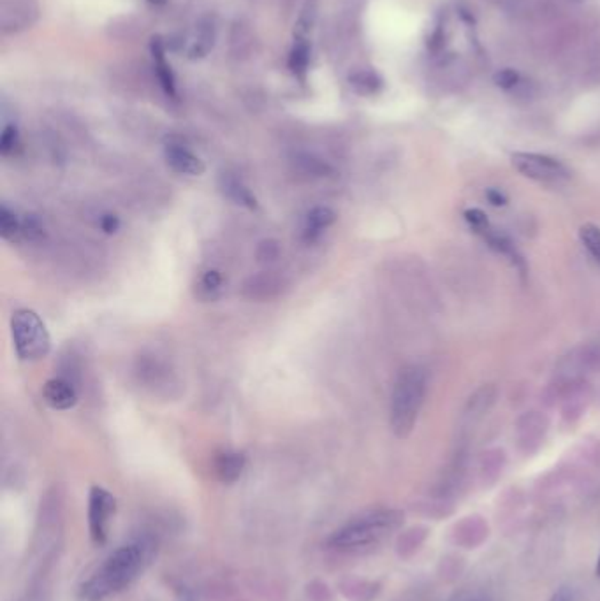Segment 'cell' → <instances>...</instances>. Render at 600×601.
<instances>
[{
	"label": "cell",
	"instance_id": "cell-2",
	"mask_svg": "<svg viewBox=\"0 0 600 601\" xmlns=\"http://www.w3.org/2000/svg\"><path fill=\"white\" fill-rule=\"evenodd\" d=\"M405 515L395 508H379L354 517L331 533L326 545L342 554H363L388 542L401 526Z\"/></svg>",
	"mask_w": 600,
	"mask_h": 601
},
{
	"label": "cell",
	"instance_id": "cell-6",
	"mask_svg": "<svg viewBox=\"0 0 600 601\" xmlns=\"http://www.w3.org/2000/svg\"><path fill=\"white\" fill-rule=\"evenodd\" d=\"M114 511L116 498L104 488H92L89 495V531L94 543L102 545L107 540V531Z\"/></svg>",
	"mask_w": 600,
	"mask_h": 601
},
{
	"label": "cell",
	"instance_id": "cell-20",
	"mask_svg": "<svg viewBox=\"0 0 600 601\" xmlns=\"http://www.w3.org/2000/svg\"><path fill=\"white\" fill-rule=\"evenodd\" d=\"M310 60V50L304 43H300L293 48L291 57H289V67L295 74H304Z\"/></svg>",
	"mask_w": 600,
	"mask_h": 601
},
{
	"label": "cell",
	"instance_id": "cell-1",
	"mask_svg": "<svg viewBox=\"0 0 600 601\" xmlns=\"http://www.w3.org/2000/svg\"><path fill=\"white\" fill-rule=\"evenodd\" d=\"M159 550L157 536L141 533L116 547L82 586L85 601H104L132 586L154 563Z\"/></svg>",
	"mask_w": 600,
	"mask_h": 601
},
{
	"label": "cell",
	"instance_id": "cell-24",
	"mask_svg": "<svg viewBox=\"0 0 600 601\" xmlns=\"http://www.w3.org/2000/svg\"><path fill=\"white\" fill-rule=\"evenodd\" d=\"M23 601H51L50 600V588L43 579H37L32 582L30 589L25 595Z\"/></svg>",
	"mask_w": 600,
	"mask_h": 601
},
{
	"label": "cell",
	"instance_id": "cell-17",
	"mask_svg": "<svg viewBox=\"0 0 600 601\" xmlns=\"http://www.w3.org/2000/svg\"><path fill=\"white\" fill-rule=\"evenodd\" d=\"M580 239L590 255L600 262V227L594 223H585L580 227Z\"/></svg>",
	"mask_w": 600,
	"mask_h": 601
},
{
	"label": "cell",
	"instance_id": "cell-30",
	"mask_svg": "<svg viewBox=\"0 0 600 601\" xmlns=\"http://www.w3.org/2000/svg\"><path fill=\"white\" fill-rule=\"evenodd\" d=\"M150 4H155V5H161V4H166V0H148Z\"/></svg>",
	"mask_w": 600,
	"mask_h": 601
},
{
	"label": "cell",
	"instance_id": "cell-27",
	"mask_svg": "<svg viewBox=\"0 0 600 601\" xmlns=\"http://www.w3.org/2000/svg\"><path fill=\"white\" fill-rule=\"evenodd\" d=\"M453 601H488V598L479 595V593H463V595L456 597Z\"/></svg>",
	"mask_w": 600,
	"mask_h": 601
},
{
	"label": "cell",
	"instance_id": "cell-19",
	"mask_svg": "<svg viewBox=\"0 0 600 601\" xmlns=\"http://www.w3.org/2000/svg\"><path fill=\"white\" fill-rule=\"evenodd\" d=\"M20 146V134L14 125H5L0 136V153L4 157L12 155Z\"/></svg>",
	"mask_w": 600,
	"mask_h": 601
},
{
	"label": "cell",
	"instance_id": "cell-25",
	"mask_svg": "<svg viewBox=\"0 0 600 601\" xmlns=\"http://www.w3.org/2000/svg\"><path fill=\"white\" fill-rule=\"evenodd\" d=\"M99 227L104 234H114L120 229V218L113 213H104L100 216Z\"/></svg>",
	"mask_w": 600,
	"mask_h": 601
},
{
	"label": "cell",
	"instance_id": "cell-10",
	"mask_svg": "<svg viewBox=\"0 0 600 601\" xmlns=\"http://www.w3.org/2000/svg\"><path fill=\"white\" fill-rule=\"evenodd\" d=\"M336 220V213L328 206H315L308 211L303 225V239L306 243H315L322 232L331 227Z\"/></svg>",
	"mask_w": 600,
	"mask_h": 601
},
{
	"label": "cell",
	"instance_id": "cell-16",
	"mask_svg": "<svg viewBox=\"0 0 600 601\" xmlns=\"http://www.w3.org/2000/svg\"><path fill=\"white\" fill-rule=\"evenodd\" d=\"M44 223L37 215H25L21 218V239L25 241H41L44 238Z\"/></svg>",
	"mask_w": 600,
	"mask_h": 601
},
{
	"label": "cell",
	"instance_id": "cell-8",
	"mask_svg": "<svg viewBox=\"0 0 600 601\" xmlns=\"http://www.w3.org/2000/svg\"><path fill=\"white\" fill-rule=\"evenodd\" d=\"M284 289V282L280 277H277L272 271H264L259 273L256 277H250L241 289V294L247 300H275L277 296H280Z\"/></svg>",
	"mask_w": 600,
	"mask_h": 601
},
{
	"label": "cell",
	"instance_id": "cell-3",
	"mask_svg": "<svg viewBox=\"0 0 600 601\" xmlns=\"http://www.w3.org/2000/svg\"><path fill=\"white\" fill-rule=\"evenodd\" d=\"M426 371L415 364L403 368L395 382L390 422L395 436L400 440L414 431L426 396Z\"/></svg>",
	"mask_w": 600,
	"mask_h": 601
},
{
	"label": "cell",
	"instance_id": "cell-18",
	"mask_svg": "<svg viewBox=\"0 0 600 601\" xmlns=\"http://www.w3.org/2000/svg\"><path fill=\"white\" fill-rule=\"evenodd\" d=\"M222 287V275L215 269L206 271L200 280V296L204 300L215 298Z\"/></svg>",
	"mask_w": 600,
	"mask_h": 601
},
{
	"label": "cell",
	"instance_id": "cell-11",
	"mask_svg": "<svg viewBox=\"0 0 600 601\" xmlns=\"http://www.w3.org/2000/svg\"><path fill=\"white\" fill-rule=\"evenodd\" d=\"M220 191L222 194L229 200H233L234 204H240L247 209H257V199L252 194V191L243 183L241 178H238L233 173H224L220 176Z\"/></svg>",
	"mask_w": 600,
	"mask_h": 601
},
{
	"label": "cell",
	"instance_id": "cell-5",
	"mask_svg": "<svg viewBox=\"0 0 600 601\" xmlns=\"http://www.w3.org/2000/svg\"><path fill=\"white\" fill-rule=\"evenodd\" d=\"M512 168L525 178L544 185H562L571 180L569 168L555 157L542 153L516 152L510 157Z\"/></svg>",
	"mask_w": 600,
	"mask_h": 601
},
{
	"label": "cell",
	"instance_id": "cell-4",
	"mask_svg": "<svg viewBox=\"0 0 600 601\" xmlns=\"http://www.w3.org/2000/svg\"><path fill=\"white\" fill-rule=\"evenodd\" d=\"M11 332L16 354L21 361H39L50 354L51 338L41 320L32 309H18L11 318Z\"/></svg>",
	"mask_w": 600,
	"mask_h": 601
},
{
	"label": "cell",
	"instance_id": "cell-21",
	"mask_svg": "<svg viewBox=\"0 0 600 601\" xmlns=\"http://www.w3.org/2000/svg\"><path fill=\"white\" fill-rule=\"evenodd\" d=\"M259 262H273L280 257V243L275 239H264L256 250Z\"/></svg>",
	"mask_w": 600,
	"mask_h": 601
},
{
	"label": "cell",
	"instance_id": "cell-9",
	"mask_svg": "<svg viewBox=\"0 0 600 601\" xmlns=\"http://www.w3.org/2000/svg\"><path fill=\"white\" fill-rule=\"evenodd\" d=\"M43 400L53 410H71L78 402V393L69 380L51 379L43 386Z\"/></svg>",
	"mask_w": 600,
	"mask_h": 601
},
{
	"label": "cell",
	"instance_id": "cell-29",
	"mask_svg": "<svg viewBox=\"0 0 600 601\" xmlns=\"http://www.w3.org/2000/svg\"><path fill=\"white\" fill-rule=\"evenodd\" d=\"M596 575L600 579V556L599 559H597V565H596Z\"/></svg>",
	"mask_w": 600,
	"mask_h": 601
},
{
	"label": "cell",
	"instance_id": "cell-23",
	"mask_svg": "<svg viewBox=\"0 0 600 601\" xmlns=\"http://www.w3.org/2000/svg\"><path fill=\"white\" fill-rule=\"evenodd\" d=\"M521 80H523V78H521L519 73H516L514 69H501V71H499V73L495 74V83H497L501 89L509 90V92H512V90L519 85Z\"/></svg>",
	"mask_w": 600,
	"mask_h": 601
},
{
	"label": "cell",
	"instance_id": "cell-28",
	"mask_svg": "<svg viewBox=\"0 0 600 601\" xmlns=\"http://www.w3.org/2000/svg\"><path fill=\"white\" fill-rule=\"evenodd\" d=\"M488 199H490V202H492L493 206H503V204H505V198L501 196L499 191H495V189L488 191Z\"/></svg>",
	"mask_w": 600,
	"mask_h": 601
},
{
	"label": "cell",
	"instance_id": "cell-22",
	"mask_svg": "<svg viewBox=\"0 0 600 601\" xmlns=\"http://www.w3.org/2000/svg\"><path fill=\"white\" fill-rule=\"evenodd\" d=\"M301 169L304 175H310V176H319V178H324V176H329L333 173V169L319 160V159H312V157H304L300 160Z\"/></svg>",
	"mask_w": 600,
	"mask_h": 601
},
{
	"label": "cell",
	"instance_id": "cell-12",
	"mask_svg": "<svg viewBox=\"0 0 600 601\" xmlns=\"http://www.w3.org/2000/svg\"><path fill=\"white\" fill-rule=\"evenodd\" d=\"M247 466V457L241 452H222L215 459V473L224 484L236 482Z\"/></svg>",
	"mask_w": 600,
	"mask_h": 601
},
{
	"label": "cell",
	"instance_id": "cell-14",
	"mask_svg": "<svg viewBox=\"0 0 600 601\" xmlns=\"http://www.w3.org/2000/svg\"><path fill=\"white\" fill-rule=\"evenodd\" d=\"M0 234L11 243L21 239V218L5 204L0 207Z\"/></svg>",
	"mask_w": 600,
	"mask_h": 601
},
{
	"label": "cell",
	"instance_id": "cell-15",
	"mask_svg": "<svg viewBox=\"0 0 600 601\" xmlns=\"http://www.w3.org/2000/svg\"><path fill=\"white\" fill-rule=\"evenodd\" d=\"M349 82H351V87L361 96H372L383 89V80L372 71L356 73L354 76L349 78Z\"/></svg>",
	"mask_w": 600,
	"mask_h": 601
},
{
	"label": "cell",
	"instance_id": "cell-26",
	"mask_svg": "<svg viewBox=\"0 0 600 601\" xmlns=\"http://www.w3.org/2000/svg\"><path fill=\"white\" fill-rule=\"evenodd\" d=\"M549 601H576V593L572 588H560Z\"/></svg>",
	"mask_w": 600,
	"mask_h": 601
},
{
	"label": "cell",
	"instance_id": "cell-7",
	"mask_svg": "<svg viewBox=\"0 0 600 601\" xmlns=\"http://www.w3.org/2000/svg\"><path fill=\"white\" fill-rule=\"evenodd\" d=\"M164 157L168 166L180 173V175H187V176H201L206 171L204 162L201 160L198 155H194L184 143L180 141H170L166 144L164 150Z\"/></svg>",
	"mask_w": 600,
	"mask_h": 601
},
{
	"label": "cell",
	"instance_id": "cell-13",
	"mask_svg": "<svg viewBox=\"0 0 600 601\" xmlns=\"http://www.w3.org/2000/svg\"><path fill=\"white\" fill-rule=\"evenodd\" d=\"M152 53H154V60H155V71H157V76H159V82H161L164 92L171 98H177L175 76H173L171 66H168V62L164 59V46H162L161 37L152 39Z\"/></svg>",
	"mask_w": 600,
	"mask_h": 601
}]
</instances>
